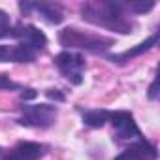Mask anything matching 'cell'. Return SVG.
Instances as JSON below:
<instances>
[{"label": "cell", "mask_w": 160, "mask_h": 160, "mask_svg": "<svg viewBox=\"0 0 160 160\" xmlns=\"http://www.w3.org/2000/svg\"><path fill=\"white\" fill-rule=\"evenodd\" d=\"M81 17L91 25L121 34H130L134 28V23L128 17V8L124 2H113V0L85 2L81 6Z\"/></svg>", "instance_id": "obj_1"}, {"label": "cell", "mask_w": 160, "mask_h": 160, "mask_svg": "<svg viewBox=\"0 0 160 160\" xmlns=\"http://www.w3.org/2000/svg\"><path fill=\"white\" fill-rule=\"evenodd\" d=\"M58 42H60L62 47L85 49V51H91V53H96V55H106V51L115 45V42L111 38L96 36V34H87L83 30L73 28V27H68V28L60 30Z\"/></svg>", "instance_id": "obj_2"}, {"label": "cell", "mask_w": 160, "mask_h": 160, "mask_svg": "<svg viewBox=\"0 0 160 160\" xmlns=\"http://www.w3.org/2000/svg\"><path fill=\"white\" fill-rule=\"evenodd\" d=\"M58 109L49 104H27L21 106V117L17 122L21 126H30V128H49L55 119H57Z\"/></svg>", "instance_id": "obj_3"}, {"label": "cell", "mask_w": 160, "mask_h": 160, "mask_svg": "<svg viewBox=\"0 0 160 160\" xmlns=\"http://www.w3.org/2000/svg\"><path fill=\"white\" fill-rule=\"evenodd\" d=\"M55 66L58 68L60 75H64V79H68L72 85L83 83V72L87 68L83 55L73 53V51H62L55 57Z\"/></svg>", "instance_id": "obj_4"}, {"label": "cell", "mask_w": 160, "mask_h": 160, "mask_svg": "<svg viewBox=\"0 0 160 160\" xmlns=\"http://www.w3.org/2000/svg\"><path fill=\"white\" fill-rule=\"evenodd\" d=\"M108 121L115 128L113 139L117 143H122V141H138V139L143 138L141 136V130L138 128V124L134 121V115L130 111H109Z\"/></svg>", "instance_id": "obj_5"}, {"label": "cell", "mask_w": 160, "mask_h": 160, "mask_svg": "<svg viewBox=\"0 0 160 160\" xmlns=\"http://www.w3.org/2000/svg\"><path fill=\"white\" fill-rule=\"evenodd\" d=\"M47 152V145L38 141H19L10 151L0 147V160H40Z\"/></svg>", "instance_id": "obj_6"}, {"label": "cell", "mask_w": 160, "mask_h": 160, "mask_svg": "<svg viewBox=\"0 0 160 160\" xmlns=\"http://www.w3.org/2000/svg\"><path fill=\"white\" fill-rule=\"evenodd\" d=\"M38 53L36 45L19 40L15 45H0V62H34Z\"/></svg>", "instance_id": "obj_7"}, {"label": "cell", "mask_w": 160, "mask_h": 160, "mask_svg": "<svg viewBox=\"0 0 160 160\" xmlns=\"http://www.w3.org/2000/svg\"><path fill=\"white\" fill-rule=\"evenodd\" d=\"M19 10L23 12V15H28L30 12H36L49 25H60L62 19H64L62 6L55 4V2H19Z\"/></svg>", "instance_id": "obj_8"}, {"label": "cell", "mask_w": 160, "mask_h": 160, "mask_svg": "<svg viewBox=\"0 0 160 160\" xmlns=\"http://www.w3.org/2000/svg\"><path fill=\"white\" fill-rule=\"evenodd\" d=\"M156 156H158L156 147L151 141H147L145 138H141V139L130 143V147H126L113 160H156Z\"/></svg>", "instance_id": "obj_9"}, {"label": "cell", "mask_w": 160, "mask_h": 160, "mask_svg": "<svg viewBox=\"0 0 160 160\" xmlns=\"http://www.w3.org/2000/svg\"><path fill=\"white\" fill-rule=\"evenodd\" d=\"M10 38L28 42V43L36 45L40 51H43L45 45H47V38H45V34H43L40 28H36L34 25H23V23L13 25V27H12V32H10Z\"/></svg>", "instance_id": "obj_10"}, {"label": "cell", "mask_w": 160, "mask_h": 160, "mask_svg": "<svg viewBox=\"0 0 160 160\" xmlns=\"http://www.w3.org/2000/svg\"><path fill=\"white\" fill-rule=\"evenodd\" d=\"M156 42H158V34H152L151 38H147L145 42H141L138 47H134V49H128V51H122V53H119V55H106L111 62H117V64H124V62H128V60H132V58H136V57H139L141 53H145V51H149L152 45H156Z\"/></svg>", "instance_id": "obj_11"}, {"label": "cell", "mask_w": 160, "mask_h": 160, "mask_svg": "<svg viewBox=\"0 0 160 160\" xmlns=\"http://www.w3.org/2000/svg\"><path fill=\"white\" fill-rule=\"evenodd\" d=\"M108 115L109 111L106 109H89V111H83V122L91 128H100L108 122Z\"/></svg>", "instance_id": "obj_12"}, {"label": "cell", "mask_w": 160, "mask_h": 160, "mask_svg": "<svg viewBox=\"0 0 160 160\" xmlns=\"http://www.w3.org/2000/svg\"><path fill=\"white\" fill-rule=\"evenodd\" d=\"M126 8L128 12H134V13H145L154 8V2L152 0H149V2H143V0L141 2H126Z\"/></svg>", "instance_id": "obj_13"}, {"label": "cell", "mask_w": 160, "mask_h": 160, "mask_svg": "<svg viewBox=\"0 0 160 160\" xmlns=\"http://www.w3.org/2000/svg\"><path fill=\"white\" fill-rule=\"evenodd\" d=\"M25 87L12 81V79L6 75V73H0V91H23Z\"/></svg>", "instance_id": "obj_14"}, {"label": "cell", "mask_w": 160, "mask_h": 160, "mask_svg": "<svg viewBox=\"0 0 160 160\" xmlns=\"http://www.w3.org/2000/svg\"><path fill=\"white\" fill-rule=\"evenodd\" d=\"M12 21H10V15L6 13V12H2L0 10V38H6V36H10V32H12Z\"/></svg>", "instance_id": "obj_15"}, {"label": "cell", "mask_w": 160, "mask_h": 160, "mask_svg": "<svg viewBox=\"0 0 160 160\" xmlns=\"http://www.w3.org/2000/svg\"><path fill=\"white\" fill-rule=\"evenodd\" d=\"M45 94H47V98H51V100H55V102H64V94H62L60 91H57V89H49Z\"/></svg>", "instance_id": "obj_16"}, {"label": "cell", "mask_w": 160, "mask_h": 160, "mask_svg": "<svg viewBox=\"0 0 160 160\" xmlns=\"http://www.w3.org/2000/svg\"><path fill=\"white\" fill-rule=\"evenodd\" d=\"M156 85H158V77L152 81V85H151V89H149V98H151V100L156 98V92H158V91H156Z\"/></svg>", "instance_id": "obj_17"}]
</instances>
